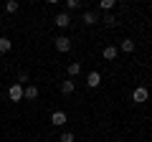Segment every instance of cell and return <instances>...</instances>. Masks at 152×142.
<instances>
[{
    "mask_svg": "<svg viewBox=\"0 0 152 142\" xmlns=\"http://www.w3.org/2000/svg\"><path fill=\"white\" fill-rule=\"evenodd\" d=\"M102 23H104V26H107V28H114V26H117V18H114L112 13H104V18H102Z\"/></svg>",
    "mask_w": 152,
    "mask_h": 142,
    "instance_id": "cell-14",
    "label": "cell"
},
{
    "mask_svg": "<svg viewBox=\"0 0 152 142\" xmlns=\"http://www.w3.org/2000/svg\"><path fill=\"white\" fill-rule=\"evenodd\" d=\"M28 81H31V76H28V71H18V81H15V84H20V86H26Z\"/></svg>",
    "mask_w": 152,
    "mask_h": 142,
    "instance_id": "cell-15",
    "label": "cell"
},
{
    "mask_svg": "<svg viewBox=\"0 0 152 142\" xmlns=\"http://www.w3.org/2000/svg\"><path fill=\"white\" fill-rule=\"evenodd\" d=\"M147 97H150V91H147V86H137L134 91H132V102L134 104H145Z\"/></svg>",
    "mask_w": 152,
    "mask_h": 142,
    "instance_id": "cell-2",
    "label": "cell"
},
{
    "mask_svg": "<svg viewBox=\"0 0 152 142\" xmlns=\"http://www.w3.org/2000/svg\"><path fill=\"white\" fill-rule=\"evenodd\" d=\"M119 48L124 51V53H132V51H134V41H132V38H122Z\"/></svg>",
    "mask_w": 152,
    "mask_h": 142,
    "instance_id": "cell-11",
    "label": "cell"
},
{
    "mask_svg": "<svg viewBox=\"0 0 152 142\" xmlns=\"http://www.w3.org/2000/svg\"><path fill=\"white\" fill-rule=\"evenodd\" d=\"M99 84H102V74H99V71H89V74H86V86L89 89H96Z\"/></svg>",
    "mask_w": 152,
    "mask_h": 142,
    "instance_id": "cell-3",
    "label": "cell"
},
{
    "mask_svg": "<svg viewBox=\"0 0 152 142\" xmlns=\"http://www.w3.org/2000/svg\"><path fill=\"white\" fill-rule=\"evenodd\" d=\"M96 20H99V15H96L94 10H84V15H81V23H84V26H94Z\"/></svg>",
    "mask_w": 152,
    "mask_h": 142,
    "instance_id": "cell-8",
    "label": "cell"
},
{
    "mask_svg": "<svg viewBox=\"0 0 152 142\" xmlns=\"http://www.w3.org/2000/svg\"><path fill=\"white\" fill-rule=\"evenodd\" d=\"M74 89H76V81L74 79H66V81H61V94H74Z\"/></svg>",
    "mask_w": 152,
    "mask_h": 142,
    "instance_id": "cell-9",
    "label": "cell"
},
{
    "mask_svg": "<svg viewBox=\"0 0 152 142\" xmlns=\"http://www.w3.org/2000/svg\"><path fill=\"white\" fill-rule=\"evenodd\" d=\"M8 97H10V102H23V86L20 84H13L8 89Z\"/></svg>",
    "mask_w": 152,
    "mask_h": 142,
    "instance_id": "cell-4",
    "label": "cell"
},
{
    "mask_svg": "<svg viewBox=\"0 0 152 142\" xmlns=\"http://www.w3.org/2000/svg\"><path fill=\"white\" fill-rule=\"evenodd\" d=\"M74 140H76V135H74V132H64V135L58 137V142H74Z\"/></svg>",
    "mask_w": 152,
    "mask_h": 142,
    "instance_id": "cell-18",
    "label": "cell"
},
{
    "mask_svg": "<svg viewBox=\"0 0 152 142\" xmlns=\"http://www.w3.org/2000/svg\"><path fill=\"white\" fill-rule=\"evenodd\" d=\"M102 56H104V61H114L117 59V46H107Z\"/></svg>",
    "mask_w": 152,
    "mask_h": 142,
    "instance_id": "cell-10",
    "label": "cell"
},
{
    "mask_svg": "<svg viewBox=\"0 0 152 142\" xmlns=\"http://www.w3.org/2000/svg\"><path fill=\"white\" fill-rule=\"evenodd\" d=\"M10 48H13V41L3 36V38H0V53H8V51H10Z\"/></svg>",
    "mask_w": 152,
    "mask_h": 142,
    "instance_id": "cell-13",
    "label": "cell"
},
{
    "mask_svg": "<svg viewBox=\"0 0 152 142\" xmlns=\"http://www.w3.org/2000/svg\"><path fill=\"white\" fill-rule=\"evenodd\" d=\"M38 97V86L36 84H26L23 86V99H36Z\"/></svg>",
    "mask_w": 152,
    "mask_h": 142,
    "instance_id": "cell-7",
    "label": "cell"
},
{
    "mask_svg": "<svg viewBox=\"0 0 152 142\" xmlns=\"http://www.w3.org/2000/svg\"><path fill=\"white\" fill-rule=\"evenodd\" d=\"M31 142H38V140H31Z\"/></svg>",
    "mask_w": 152,
    "mask_h": 142,
    "instance_id": "cell-20",
    "label": "cell"
},
{
    "mask_svg": "<svg viewBox=\"0 0 152 142\" xmlns=\"http://www.w3.org/2000/svg\"><path fill=\"white\" fill-rule=\"evenodd\" d=\"M53 20H56V26H58V28H69L71 26V15H69V13H56Z\"/></svg>",
    "mask_w": 152,
    "mask_h": 142,
    "instance_id": "cell-6",
    "label": "cell"
},
{
    "mask_svg": "<svg viewBox=\"0 0 152 142\" xmlns=\"http://www.w3.org/2000/svg\"><path fill=\"white\" fill-rule=\"evenodd\" d=\"M18 8H20V5H18V0H8V3H5V13H18Z\"/></svg>",
    "mask_w": 152,
    "mask_h": 142,
    "instance_id": "cell-17",
    "label": "cell"
},
{
    "mask_svg": "<svg viewBox=\"0 0 152 142\" xmlns=\"http://www.w3.org/2000/svg\"><path fill=\"white\" fill-rule=\"evenodd\" d=\"M51 124H53V127H64V124H66V112L56 109L53 114H51Z\"/></svg>",
    "mask_w": 152,
    "mask_h": 142,
    "instance_id": "cell-5",
    "label": "cell"
},
{
    "mask_svg": "<svg viewBox=\"0 0 152 142\" xmlns=\"http://www.w3.org/2000/svg\"><path fill=\"white\" fill-rule=\"evenodd\" d=\"M99 8H102V10H112V8H114V0H102V3H99Z\"/></svg>",
    "mask_w": 152,
    "mask_h": 142,
    "instance_id": "cell-19",
    "label": "cell"
},
{
    "mask_svg": "<svg viewBox=\"0 0 152 142\" xmlns=\"http://www.w3.org/2000/svg\"><path fill=\"white\" fill-rule=\"evenodd\" d=\"M81 5H84L81 0H66V10H79Z\"/></svg>",
    "mask_w": 152,
    "mask_h": 142,
    "instance_id": "cell-16",
    "label": "cell"
},
{
    "mask_svg": "<svg viewBox=\"0 0 152 142\" xmlns=\"http://www.w3.org/2000/svg\"><path fill=\"white\" fill-rule=\"evenodd\" d=\"M66 71H69V76H71V79L79 76V74H81V64H79V61H74V64H69V69H66Z\"/></svg>",
    "mask_w": 152,
    "mask_h": 142,
    "instance_id": "cell-12",
    "label": "cell"
},
{
    "mask_svg": "<svg viewBox=\"0 0 152 142\" xmlns=\"http://www.w3.org/2000/svg\"><path fill=\"white\" fill-rule=\"evenodd\" d=\"M56 51H58V53H69L71 51V38L69 36H56Z\"/></svg>",
    "mask_w": 152,
    "mask_h": 142,
    "instance_id": "cell-1",
    "label": "cell"
}]
</instances>
